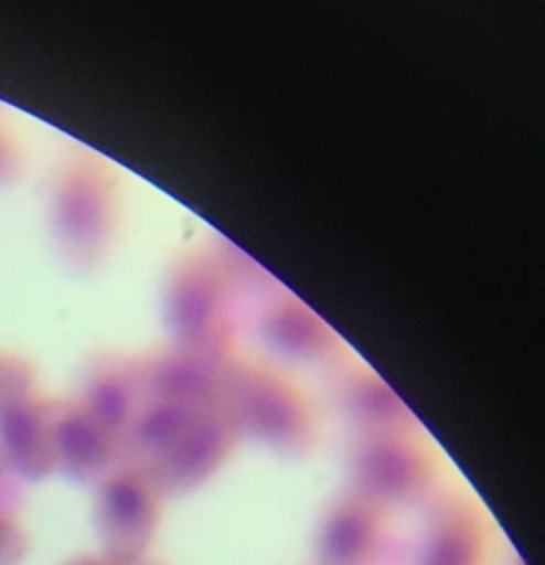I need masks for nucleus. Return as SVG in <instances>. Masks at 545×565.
<instances>
[{
    "label": "nucleus",
    "instance_id": "423d86ee",
    "mask_svg": "<svg viewBox=\"0 0 545 565\" xmlns=\"http://www.w3.org/2000/svg\"><path fill=\"white\" fill-rule=\"evenodd\" d=\"M55 466L79 483L101 479L113 459L108 426L88 408L51 404Z\"/></svg>",
    "mask_w": 545,
    "mask_h": 565
},
{
    "label": "nucleus",
    "instance_id": "9b49d317",
    "mask_svg": "<svg viewBox=\"0 0 545 565\" xmlns=\"http://www.w3.org/2000/svg\"><path fill=\"white\" fill-rule=\"evenodd\" d=\"M9 477L11 468L7 466L2 452H0V505H7V494H9Z\"/></svg>",
    "mask_w": 545,
    "mask_h": 565
},
{
    "label": "nucleus",
    "instance_id": "f03ea898",
    "mask_svg": "<svg viewBox=\"0 0 545 565\" xmlns=\"http://www.w3.org/2000/svg\"><path fill=\"white\" fill-rule=\"evenodd\" d=\"M101 554L115 558L148 556L159 527L154 486L139 472H117L104 479L93 510Z\"/></svg>",
    "mask_w": 545,
    "mask_h": 565
},
{
    "label": "nucleus",
    "instance_id": "f257e3e1",
    "mask_svg": "<svg viewBox=\"0 0 545 565\" xmlns=\"http://www.w3.org/2000/svg\"><path fill=\"white\" fill-rule=\"evenodd\" d=\"M393 554L386 508L362 492L340 497L318 521L316 565H386Z\"/></svg>",
    "mask_w": 545,
    "mask_h": 565
},
{
    "label": "nucleus",
    "instance_id": "0eeeda50",
    "mask_svg": "<svg viewBox=\"0 0 545 565\" xmlns=\"http://www.w3.org/2000/svg\"><path fill=\"white\" fill-rule=\"evenodd\" d=\"M35 371L31 362L13 351L0 349V402L31 393Z\"/></svg>",
    "mask_w": 545,
    "mask_h": 565
},
{
    "label": "nucleus",
    "instance_id": "7ed1b4c3",
    "mask_svg": "<svg viewBox=\"0 0 545 565\" xmlns=\"http://www.w3.org/2000/svg\"><path fill=\"white\" fill-rule=\"evenodd\" d=\"M51 212L62 249L77 263L90 260L106 227V185L90 159L75 154L62 166L53 183Z\"/></svg>",
    "mask_w": 545,
    "mask_h": 565
},
{
    "label": "nucleus",
    "instance_id": "9d476101",
    "mask_svg": "<svg viewBox=\"0 0 545 565\" xmlns=\"http://www.w3.org/2000/svg\"><path fill=\"white\" fill-rule=\"evenodd\" d=\"M57 565H170L163 558H154V556H141V558H115L108 554H77L73 558H66Z\"/></svg>",
    "mask_w": 545,
    "mask_h": 565
},
{
    "label": "nucleus",
    "instance_id": "1a4fd4ad",
    "mask_svg": "<svg viewBox=\"0 0 545 565\" xmlns=\"http://www.w3.org/2000/svg\"><path fill=\"white\" fill-rule=\"evenodd\" d=\"M24 172V152L9 130V126L0 119V188L13 185Z\"/></svg>",
    "mask_w": 545,
    "mask_h": 565
},
{
    "label": "nucleus",
    "instance_id": "39448f33",
    "mask_svg": "<svg viewBox=\"0 0 545 565\" xmlns=\"http://www.w3.org/2000/svg\"><path fill=\"white\" fill-rule=\"evenodd\" d=\"M0 452L13 475L46 477L55 468L51 404L33 391L0 402Z\"/></svg>",
    "mask_w": 545,
    "mask_h": 565
},
{
    "label": "nucleus",
    "instance_id": "20e7f679",
    "mask_svg": "<svg viewBox=\"0 0 545 565\" xmlns=\"http://www.w3.org/2000/svg\"><path fill=\"white\" fill-rule=\"evenodd\" d=\"M492 527L468 499L437 501L424 523L413 565H492Z\"/></svg>",
    "mask_w": 545,
    "mask_h": 565
},
{
    "label": "nucleus",
    "instance_id": "6e6552de",
    "mask_svg": "<svg viewBox=\"0 0 545 565\" xmlns=\"http://www.w3.org/2000/svg\"><path fill=\"white\" fill-rule=\"evenodd\" d=\"M29 552V536L7 505H0V565H20Z\"/></svg>",
    "mask_w": 545,
    "mask_h": 565
}]
</instances>
